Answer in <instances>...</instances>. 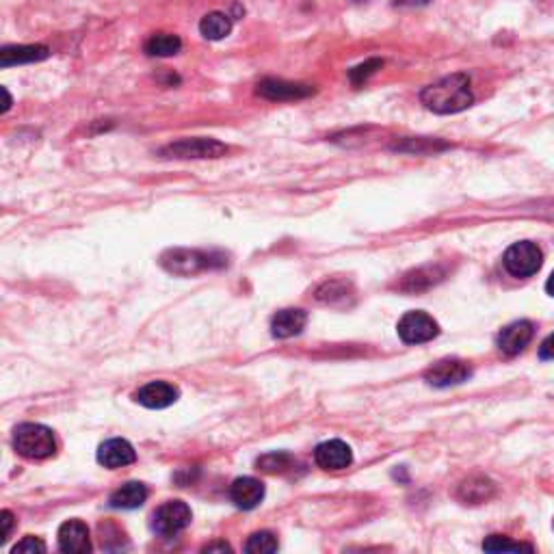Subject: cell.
<instances>
[{"mask_svg":"<svg viewBox=\"0 0 554 554\" xmlns=\"http://www.w3.org/2000/svg\"><path fill=\"white\" fill-rule=\"evenodd\" d=\"M420 102L431 113L454 115L472 107L474 96L470 89V78L466 74L444 76L433 85L422 89Z\"/></svg>","mask_w":554,"mask_h":554,"instance_id":"6da1fadb","label":"cell"},{"mask_svg":"<svg viewBox=\"0 0 554 554\" xmlns=\"http://www.w3.org/2000/svg\"><path fill=\"white\" fill-rule=\"evenodd\" d=\"M160 264L169 273L180 275V277H191L200 275L203 271L221 269L226 266V255L217 252H202V249H167L160 255Z\"/></svg>","mask_w":554,"mask_h":554,"instance_id":"7a4b0ae2","label":"cell"},{"mask_svg":"<svg viewBox=\"0 0 554 554\" xmlns=\"http://www.w3.org/2000/svg\"><path fill=\"white\" fill-rule=\"evenodd\" d=\"M13 448L18 454H22L26 459H48L56 453V440L52 428L38 425V422H24L15 428L13 433Z\"/></svg>","mask_w":554,"mask_h":554,"instance_id":"3957f363","label":"cell"},{"mask_svg":"<svg viewBox=\"0 0 554 554\" xmlns=\"http://www.w3.org/2000/svg\"><path fill=\"white\" fill-rule=\"evenodd\" d=\"M228 154V145L217 139L195 137V139H180L176 143L165 145L160 150L163 159L177 160H200V159H221Z\"/></svg>","mask_w":554,"mask_h":554,"instance_id":"277c9868","label":"cell"},{"mask_svg":"<svg viewBox=\"0 0 554 554\" xmlns=\"http://www.w3.org/2000/svg\"><path fill=\"white\" fill-rule=\"evenodd\" d=\"M191 506L182 500H169V503L160 505L151 517V531L160 537H176L180 535L186 526L191 524Z\"/></svg>","mask_w":554,"mask_h":554,"instance_id":"5b68a950","label":"cell"},{"mask_svg":"<svg viewBox=\"0 0 554 554\" xmlns=\"http://www.w3.org/2000/svg\"><path fill=\"white\" fill-rule=\"evenodd\" d=\"M505 269L514 277H531L541 269L543 254L531 240H520L506 249L503 255Z\"/></svg>","mask_w":554,"mask_h":554,"instance_id":"8992f818","label":"cell"},{"mask_svg":"<svg viewBox=\"0 0 554 554\" xmlns=\"http://www.w3.org/2000/svg\"><path fill=\"white\" fill-rule=\"evenodd\" d=\"M396 332H399L401 341L407 344H422L433 341V338L440 333V325L433 316H428L427 312H405L401 316L399 325H396Z\"/></svg>","mask_w":554,"mask_h":554,"instance_id":"52a82bcc","label":"cell"},{"mask_svg":"<svg viewBox=\"0 0 554 554\" xmlns=\"http://www.w3.org/2000/svg\"><path fill=\"white\" fill-rule=\"evenodd\" d=\"M258 96L271 102H290V100H303V98L312 96L316 91L312 85H303V82H289L277 81V78H266V81L258 82Z\"/></svg>","mask_w":554,"mask_h":554,"instance_id":"ba28073f","label":"cell"},{"mask_svg":"<svg viewBox=\"0 0 554 554\" xmlns=\"http://www.w3.org/2000/svg\"><path fill=\"white\" fill-rule=\"evenodd\" d=\"M472 370L462 359H440L431 366L425 373L427 384L436 385V388H451V385H459L468 381Z\"/></svg>","mask_w":554,"mask_h":554,"instance_id":"9c48e42d","label":"cell"},{"mask_svg":"<svg viewBox=\"0 0 554 554\" xmlns=\"http://www.w3.org/2000/svg\"><path fill=\"white\" fill-rule=\"evenodd\" d=\"M180 396V390L174 384L167 381H150L134 394V401L139 405L148 407V410H165V407L174 405Z\"/></svg>","mask_w":554,"mask_h":554,"instance_id":"30bf717a","label":"cell"},{"mask_svg":"<svg viewBox=\"0 0 554 554\" xmlns=\"http://www.w3.org/2000/svg\"><path fill=\"white\" fill-rule=\"evenodd\" d=\"M316 466L323 470H344L353 463L351 446L342 440H327L318 444L315 451Z\"/></svg>","mask_w":554,"mask_h":554,"instance_id":"8fae6325","label":"cell"},{"mask_svg":"<svg viewBox=\"0 0 554 554\" xmlns=\"http://www.w3.org/2000/svg\"><path fill=\"white\" fill-rule=\"evenodd\" d=\"M98 462H100L104 468L117 470V468L130 466V463L137 462V453H134L133 444H130L128 440L113 437V440H107L104 444H100V448H98Z\"/></svg>","mask_w":554,"mask_h":554,"instance_id":"7c38bea8","label":"cell"},{"mask_svg":"<svg viewBox=\"0 0 554 554\" xmlns=\"http://www.w3.org/2000/svg\"><path fill=\"white\" fill-rule=\"evenodd\" d=\"M532 333H535V329H532L531 321H515L511 323V325L503 327V332L498 333V349L505 355H514L522 353L526 347H529V342L532 341Z\"/></svg>","mask_w":554,"mask_h":554,"instance_id":"4fadbf2b","label":"cell"},{"mask_svg":"<svg viewBox=\"0 0 554 554\" xmlns=\"http://www.w3.org/2000/svg\"><path fill=\"white\" fill-rule=\"evenodd\" d=\"M59 548L70 554H87L91 552V540L85 522L67 520L59 529Z\"/></svg>","mask_w":554,"mask_h":554,"instance_id":"5bb4252c","label":"cell"},{"mask_svg":"<svg viewBox=\"0 0 554 554\" xmlns=\"http://www.w3.org/2000/svg\"><path fill=\"white\" fill-rule=\"evenodd\" d=\"M229 498H232V503L237 505L238 509H255L264 498V485L252 477L237 479L229 485Z\"/></svg>","mask_w":554,"mask_h":554,"instance_id":"9a60e30c","label":"cell"},{"mask_svg":"<svg viewBox=\"0 0 554 554\" xmlns=\"http://www.w3.org/2000/svg\"><path fill=\"white\" fill-rule=\"evenodd\" d=\"M307 323V315L299 307H289V310H280L271 321V333L280 341H286V338L297 336V333L303 332Z\"/></svg>","mask_w":554,"mask_h":554,"instance_id":"2e32d148","label":"cell"},{"mask_svg":"<svg viewBox=\"0 0 554 554\" xmlns=\"http://www.w3.org/2000/svg\"><path fill=\"white\" fill-rule=\"evenodd\" d=\"M50 56V50L46 46H4L0 50V67H13L22 64H35Z\"/></svg>","mask_w":554,"mask_h":554,"instance_id":"e0dca14e","label":"cell"},{"mask_svg":"<svg viewBox=\"0 0 554 554\" xmlns=\"http://www.w3.org/2000/svg\"><path fill=\"white\" fill-rule=\"evenodd\" d=\"M148 498V488L139 480H128L122 488H117L108 498L113 509H139Z\"/></svg>","mask_w":554,"mask_h":554,"instance_id":"ac0fdd59","label":"cell"},{"mask_svg":"<svg viewBox=\"0 0 554 554\" xmlns=\"http://www.w3.org/2000/svg\"><path fill=\"white\" fill-rule=\"evenodd\" d=\"M494 491L496 488L489 479L472 477V479H468L466 483H462V488H459V498H462L463 503L479 505V503H485V500H489L491 496H494Z\"/></svg>","mask_w":554,"mask_h":554,"instance_id":"d6986e66","label":"cell"},{"mask_svg":"<svg viewBox=\"0 0 554 554\" xmlns=\"http://www.w3.org/2000/svg\"><path fill=\"white\" fill-rule=\"evenodd\" d=\"M229 30H232V20H229V15L221 13V12H212V13L203 15L200 22V33L211 41H219V39L228 38Z\"/></svg>","mask_w":554,"mask_h":554,"instance_id":"ffe728a7","label":"cell"},{"mask_svg":"<svg viewBox=\"0 0 554 554\" xmlns=\"http://www.w3.org/2000/svg\"><path fill=\"white\" fill-rule=\"evenodd\" d=\"M143 50L150 56H174L182 50V39L171 33H156L145 41Z\"/></svg>","mask_w":554,"mask_h":554,"instance_id":"44dd1931","label":"cell"},{"mask_svg":"<svg viewBox=\"0 0 554 554\" xmlns=\"http://www.w3.org/2000/svg\"><path fill=\"white\" fill-rule=\"evenodd\" d=\"M483 550L488 552H532L531 543H520V541H511L509 537L503 535H489L488 540L483 541Z\"/></svg>","mask_w":554,"mask_h":554,"instance_id":"7402d4cb","label":"cell"},{"mask_svg":"<svg viewBox=\"0 0 554 554\" xmlns=\"http://www.w3.org/2000/svg\"><path fill=\"white\" fill-rule=\"evenodd\" d=\"M275 550H277V537L269 531L254 532V535L247 540V543H245V552L252 554H271Z\"/></svg>","mask_w":554,"mask_h":554,"instance_id":"603a6c76","label":"cell"},{"mask_svg":"<svg viewBox=\"0 0 554 554\" xmlns=\"http://www.w3.org/2000/svg\"><path fill=\"white\" fill-rule=\"evenodd\" d=\"M381 65H384V59H368V61H364V64L355 65L353 70H349V81H351V85H355V87L364 85V82L368 81V78L373 76Z\"/></svg>","mask_w":554,"mask_h":554,"instance_id":"cb8c5ba5","label":"cell"},{"mask_svg":"<svg viewBox=\"0 0 554 554\" xmlns=\"http://www.w3.org/2000/svg\"><path fill=\"white\" fill-rule=\"evenodd\" d=\"M347 290H349V284H344V281H338V280L325 281V284L316 290V299L325 301V303H336L338 299H344V297H347Z\"/></svg>","mask_w":554,"mask_h":554,"instance_id":"d4e9b609","label":"cell"},{"mask_svg":"<svg viewBox=\"0 0 554 554\" xmlns=\"http://www.w3.org/2000/svg\"><path fill=\"white\" fill-rule=\"evenodd\" d=\"M290 462H292L290 454L271 453V454H264V457L258 459V468H263L264 472H281V470L289 468Z\"/></svg>","mask_w":554,"mask_h":554,"instance_id":"484cf974","label":"cell"},{"mask_svg":"<svg viewBox=\"0 0 554 554\" xmlns=\"http://www.w3.org/2000/svg\"><path fill=\"white\" fill-rule=\"evenodd\" d=\"M13 554H39V552H46V543L39 540V537H33V535H29V537H24L22 541L20 543H15L13 546V550H12Z\"/></svg>","mask_w":554,"mask_h":554,"instance_id":"4316f807","label":"cell"},{"mask_svg":"<svg viewBox=\"0 0 554 554\" xmlns=\"http://www.w3.org/2000/svg\"><path fill=\"white\" fill-rule=\"evenodd\" d=\"M0 517H3V543L9 540V535H12V529H13V515H12V511H3V514H0Z\"/></svg>","mask_w":554,"mask_h":554,"instance_id":"83f0119b","label":"cell"},{"mask_svg":"<svg viewBox=\"0 0 554 554\" xmlns=\"http://www.w3.org/2000/svg\"><path fill=\"white\" fill-rule=\"evenodd\" d=\"M540 358L541 359H554V333L546 338L540 347Z\"/></svg>","mask_w":554,"mask_h":554,"instance_id":"f1b7e54d","label":"cell"},{"mask_svg":"<svg viewBox=\"0 0 554 554\" xmlns=\"http://www.w3.org/2000/svg\"><path fill=\"white\" fill-rule=\"evenodd\" d=\"M229 550H232V548H229V543L226 541H214L203 546V552H229Z\"/></svg>","mask_w":554,"mask_h":554,"instance_id":"f546056e","label":"cell"},{"mask_svg":"<svg viewBox=\"0 0 554 554\" xmlns=\"http://www.w3.org/2000/svg\"><path fill=\"white\" fill-rule=\"evenodd\" d=\"M394 4H401V7H405V4L416 7V4H428V0H394Z\"/></svg>","mask_w":554,"mask_h":554,"instance_id":"4dcf8cb0","label":"cell"},{"mask_svg":"<svg viewBox=\"0 0 554 554\" xmlns=\"http://www.w3.org/2000/svg\"><path fill=\"white\" fill-rule=\"evenodd\" d=\"M3 96H4V104H3V108H0V113H7L9 107H12V96H9V91L4 87H3Z\"/></svg>","mask_w":554,"mask_h":554,"instance_id":"1f68e13d","label":"cell"},{"mask_svg":"<svg viewBox=\"0 0 554 554\" xmlns=\"http://www.w3.org/2000/svg\"><path fill=\"white\" fill-rule=\"evenodd\" d=\"M546 290H548V295H552V297H554V271H552V275L548 277V281H546Z\"/></svg>","mask_w":554,"mask_h":554,"instance_id":"d6a6232c","label":"cell"},{"mask_svg":"<svg viewBox=\"0 0 554 554\" xmlns=\"http://www.w3.org/2000/svg\"><path fill=\"white\" fill-rule=\"evenodd\" d=\"M353 3H366V0H353Z\"/></svg>","mask_w":554,"mask_h":554,"instance_id":"836d02e7","label":"cell"}]
</instances>
